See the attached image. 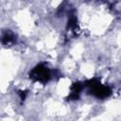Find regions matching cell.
Masks as SVG:
<instances>
[{
  "label": "cell",
  "mask_w": 121,
  "mask_h": 121,
  "mask_svg": "<svg viewBox=\"0 0 121 121\" xmlns=\"http://www.w3.org/2000/svg\"><path fill=\"white\" fill-rule=\"evenodd\" d=\"M37 80H46L49 77V73L45 67H37L32 71V76Z\"/></svg>",
  "instance_id": "cell-1"
}]
</instances>
